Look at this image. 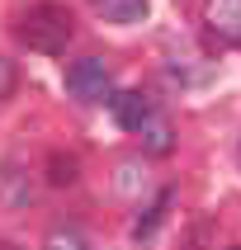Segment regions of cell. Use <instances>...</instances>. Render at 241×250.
Wrapping results in <instances>:
<instances>
[{"mask_svg": "<svg viewBox=\"0 0 241 250\" xmlns=\"http://www.w3.org/2000/svg\"><path fill=\"white\" fill-rule=\"evenodd\" d=\"M71 33H76L71 10H66V5H52V0H43V5H33V10H24V14H19V24H14V38L24 42V47H33V52H43V57L66 52Z\"/></svg>", "mask_w": 241, "mask_h": 250, "instance_id": "6da1fadb", "label": "cell"}, {"mask_svg": "<svg viewBox=\"0 0 241 250\" xmlns=\"http://www.w3.org/2000/svg\"><path fill=\"white\" fill-rule=\"evenodd\" d=\"M66 90L76 99H85V104H95V99H109V66L99 62V57H81V62H71L66 71Z\"/></svg>", "mask_w": 241, "mask_h": 250, "instance_id": "7a4b0ae2", "label": "cell"}, {"mask_svg": "<svg viewBox=\"0 0 241 250\" xmlns=\"http://www.w3.org/2000/svg\"><path fill=\"white\" fill-rule=\"evenodd\" d=\"M109 109H113V123L123 127V132H142V127L152 123V99L142 95V90H113Z\"/></svg>", "mask_w": 241, "mask_h": 250, "instance_id": "3957f363", "label": "cell"}, {"mask_svg": "<svg viewBox=\"0 0 241 250\" xmlns=\"http://www.w3.org/2000/svg\"><path fill=\"white\" fill-rule=\"evenodd\" d=\"M203 19L222 42H241V0H208Z\"/></svg>", "mask_w": 241, "mask_h": 250, "instance_id": "277c9868", "label": "cell"}, {"mask_svg": "<svg viewBox=\"0 0 241 250\" xmlns=\"http://www.w3.org/2000/svg\"><path fill=\"white\" fill-rule=\"evenodd\" d=\"M90 5L109 24H137V19H147V0H90Z\"/></svg>", "mask_w": 241, "mask_h": 250, "instance_id": "5b68a950", "label": "cell"}, {"mask_svg": "<svg viewBox=\"0 0 241 250\" xmlns=\"http://www.w3.org/2000/svg\"><path fill=\"white\" fill-rule=\"evenodd\" d=\"M142 142H147V151H152V156H166L170 146H175V137H170V123L152 113V123L142 127Z\"/></svg>", "mask_w": 241, "mask_h": 250, "instance_id": "8992f818", "label": "cell"}, {"mask_svg": "<svg viewBox=\"0 0 241 250\" xmlns=\"http://www.w3.org/2000/svg\"><path fill=\"white\" fill-rule=\"evenodd\" d=\"M166 208H170V194H156L152 208H147V217H137V241H152V231H156V222L166 217Z\"/></svg>", "mask_w": 241, "mask_h": 250, "instance_id": "52a82bcc", "label": "cell"}, {"mask_svg": "<svg viewBox=\"0 0 241 250\" xmlns=\"http://www.w3.org/2000/svg\"><path fill=\"white\" fill-rule=\"evenodd\" d=\"M47 180H52L57 189H62V184H71V180H76V156H62V151H57L52 161H47Z\"/></svg>", "mask_w": 241, "mask_h": 250, "instance_id": "ba28073f", "label": "cell"}, {"mask_svg": "<svg viewBox=\"0 0 241 250\" xmlns=\"http://www.w3.org/2000/svg\"><path fill=\"white\" fill-rule=\"evenodd\" d=\"M43 250H85V241L76 236V231H52Z\"/></svg>", "mask_w": 241, "mask_h": 250, "instance_id": "9c48e42d", "label": "cell"}, {"mask_svg": "<svg viewBox=\"0 0 241 250\" xmlns=\"http://www.w3.org/2000/svg\"><path fill=\"white\" fill-rule=\"evenodd\" d=\"M14 85H19V71H14L10 57H0V99H10V95H14Z\"/></svg>", "mask_w": 241, "mask_h": 250, "instance_id": "30bf717a", "label": "cell"}, {"mask_svg": "<svg viewBox=\"0 0 241 250\" xmlns=\"http://www.w3.org/2000/svg\"><path fill=\"white\" fill-rule=\"evenodd\" d=\"M0 250H19V246H10V241H0Z\"/></svg>", "mask_w": 241, "mask_h": 250, "instance_id": "8fae6325", "label": "cell"}, {"mask_svg": "<svg viewBox=\"0 0 241 250\" xmlns=\"http://www.w3.org/2000/svg\"><path fill=\"white\" fill-rule=\"evenodd\" d=\"M237 250H241V246H237Z\"/></svg>", "mask_w": 241, "mask_h": 250, "instance_id": "7c38bea8", "label": "cell"}]
</instances>
